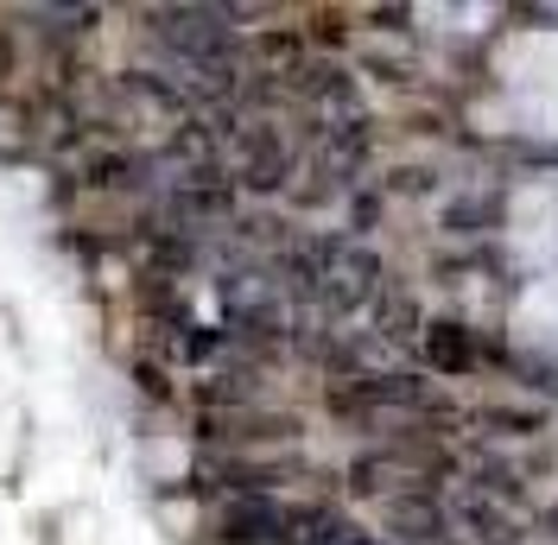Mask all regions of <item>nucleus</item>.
I'll list each match as a JSON object with an SVG mask.
<instances>
[{
	"label": "nucleus",
	"instance_id": "obj_1",
	"mask_svg": "<svg viewBox=\"0 0 558 545\" xmlns=\"http://www.w3.org/2000/svg\"><path fill=\"white\" fill-rule=\"evenodd\" d=\"M222 166L235 178V191L242 197H286L292 184H299V166H305V146L299 134L286 128V121H267V114H247L235 140L222 146Z\"/></svg>",
	"mask_w": 558,
	"mask_h": 545
},
{
	"label": "nucleus",
	"instance_id": "obj_2",
	"mask_svg": "<svg viewBox=\"0 0 558 545\" xmlns=\"http://www.w3.org/2000/svg\"><path fill=\"white\" fill-rule=\"evenodd\" d=\"M305 419L286 407H235V412H204V444L229 457H260L279 444H299Z\"/></svg>",
	"mask_w": 558,
	"mask_h": 545
},
{
	"label": "nucleus",
	"instance_id": "obj_3",
	"mask_svg": "<svg viewBox=\"0 0 558 545\" xmlns=\"http://www.w3.org/2000/svg\"><path fill=\"white\" fill-rule=\"evenodd\" d=\"M83 191H153L159 197V153H140L128 140H89L76 153Z\"/></svg>",
	"mask_w": 558,
	"mask_h": 545
},
{
	"label": "nucleus",
	"instance_id": "obj_4",
	"mask_svg": "<svg viewBox=\"0 0 558 545\" xmlns=\"http://www.w3.org/2000/svg\"><path fill=\"white\" fill-rule=\"evenodd\" d=\"M292 476H312V470L299 457H229V450H209L197 463V482L222 488V495H274Z\"/></svg>",
	"mask_w": 558,
	"mask_h": 545
},
{
	"label": "nucleus",
	"instance_id": "obj_5",
	"mask_svg": "<svg viewBox=\"0 0 558 545\" xmlns=\"http://www.w3.org/2000/svg\"><path fill=\"white\" fill-rule=\"evenodd\" d=\"M286 526H292V508L279 495H229L216 508V533L229 545H286Z\"/></svg>",
	"mask_w": 558,
	"mask_h": 545
},
{
	"label": "nucleus",
	"instance_id": "obj_6",
	"mask_svg": "<svg viewBox=\"0 0 558 545\" xmlns=\"http://www.w3.org/2000/svg\"><path fill=\"white\" fill-rule=\"evenodd\" d=\"M451 508H445V495H393L381 501V540L387 545H438L451 540Z\"/></svg>",
	"mask_w": 558,
	"mask_h": 545
},
{
	"label": "nucleus",
	"instance_id": "obj_7",
	"mask_svg": "<svg viewBox=\"0 0 558 545\" xmlns=\"http://www.w3.org/2000/svg\"><path fill=\"white\" fill-rule=\"evenodd\" d=\"M418 355H425V368L432 375H476L483 368V349H476V330L470 324H457V317H425V337H418Z\"/></svg>",
	"mask_w": 558,
	"mask_h": 545
},
{
	"label": "nucleus",
	"instance_id": "obj_8",
	"mask_svg": "<svg viewBox=\"0 0 558 545\" xmlns=\"http://www.w3.org/2000/svg\"><path fill=\"white\" fill-rule=\"evenodd\" d=\"M368 337L381 342V349H413L425 337V311H418L413 286H400V279H387L375 311H368Z\"/></svg>",
	"mask_w": 558,
	"mask_h": 545
},
{
	"label": "nucleus",
	"instance_id": "obj_9",
	"mask_svg": "<svg viewBox=\"0 0 558 545\" xmlns=\"http://www.w3.org/2000/svg\"><path fill=\"white\" fill-rule=\"evenodd\" d=\"M362 533L343 508H330V501H299L292 508V526H286V545H349Z\"/></svg>",
	"mask_w": 558,
	"mask_h": 545
},
{
	"label": "nucleus",
	"instance_id": "obj_10",
	"mask_svg": "<svg viewBox=\"0 0 558 545\" xmlns=\"http://www.w3.org/2000/svg\"><path fill=\"white\" fill-rule=\"evenodd\" d=\"M445 229L451 235H488V229H501V191H470V197H457L445 209Z\"/></svg>",
	"mask_w": 558,
	"mask_h": 545
},
{
	"label": "nucleus",
	"instance_id": "obj_11",
	"mask_svg": "<svg viewBox=\"0 0 558 545\" xmlns=\"http://www.w3.org/2000/svg\"><path fill=\"white\" fill-rule=\"evenodd\" d=\"M463 419H476V425H501L508 438H533V432L546 425V412H508V407H476V412H463Z\"/></svg>",
	"mask_w": 558,
	"mask_h": 545
},
{
	"label": "nucleus",
	"instance_id": "obj_12",
	"mask_svg": "<svg viewBox=\"0 0 558 545\" xmlns=\"http://www.w3.org/2000/svg\"><path fill=\"white\" fill-rule=\"evenodd\" d=\"M438 191V171L432 166H393L387 171V197H432Z\"/></svg>",
	"mask_w": 558,
	"mask_h": 545
},
{
	"label": "nucleus",
	"instance_id": "obj_13",
	"mask_svg": "<svg viewBox=\"0 0 558 545\" xmlns=\"http://www.w3.org/2000/svg\"><path fill=\"white\" fill-rule=\"evenodd\" d=\"M134 380L146 387V393H153V400H172V387H166V375H159L153 362H140V368H134Z\"/></svg>",
	"mask_w": 558,
	"mask_h": 545
},
{
	"label": "nucleus",
	"instance_id": "obj_14",
	"mask_svg": "<svg viewBox=\"0 0 558 545\" xmlns=\"http://www.w3.org/2000/svg\"><path fill=\"white\" fill-rule=\"evenodd\" d=\"M7 76H13V38H7V26H0V89H7Z\"/></svg>",
	"mask_w": 558,
	"mask_h": 545
},
{
	"label": "nucleus",
	"instance_id": "obj_15",
	"mask_svg": "<svg viewBox=\"0 0 558 545\" xmlns=\"http://www.w3.org/2000/svg\"><path fill=\"white\" fill-rule=\"evenodd\" d=\"M546 526H553V540H558V508H546Z\"/></svg>",
	"mask_w": 558,
	"mask_h": 545
},
{
	"label": "nucleus",
	"instance_id": "obj_16",
	"mask_svg": "<svg viewBox=\"0 0 558 545\" xmlns=\"http://www.w3.org/2000/svg\"><path fill=\"white\" fill-rule=\"evenodd\" d=\"M514 545H533V540H514Z\"/></svg>",
	"mask_w": 558,
	"mask_h": 545
}]
</instances>
